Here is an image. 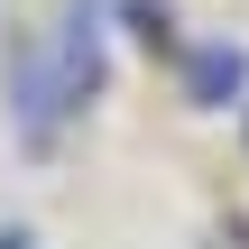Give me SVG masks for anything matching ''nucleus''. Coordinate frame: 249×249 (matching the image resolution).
Masks as SVG:
<instances>
[{
    "label": "nucleus",
    "mask_w": 249,
    "mask_h": 249,
    "mask_svg": "<svg viewBox=\"0 0 249 249\" xmlns=\"http://www.w3.org/2000/svg\"><path fill=\"white\" fill-rule=\"evenodd\" d=\"M240 55H222V46H203V55H194V92H203V102H222V92H240Z\"/></svg>",
    "instance_id": "1"
},
{
    "label": "nucleus",
    "mask_w": 249,
    "mask_h": 249,
    "mask_svg": "<svg viewBox=\"0 0 249 249\" xmlns=\"http://www.w3.org/2000/svg\"><path fill=\"white\" fill-rule=\"evenodd\" d=\"M0 249H28V240H18V231H9V240H0Z\"/></svg>",
    "instance_id": "2"
}]
</instances>
